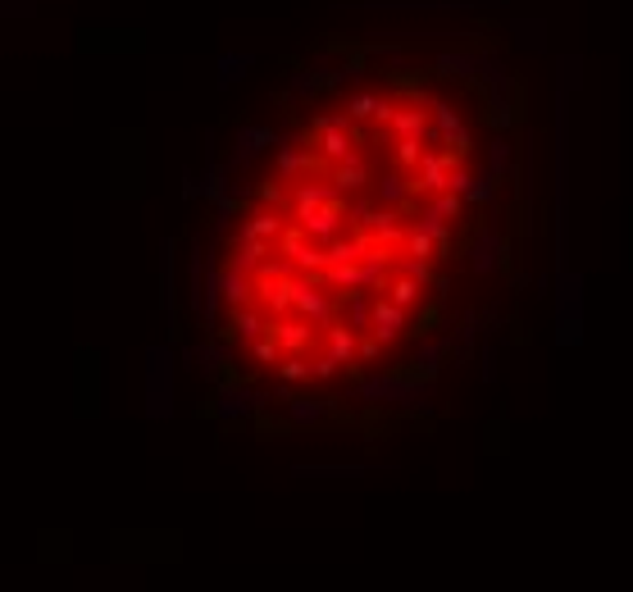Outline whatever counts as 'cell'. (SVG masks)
<instances>
[{
    "label": "cell",
    "mask_w": 633,
    "mask_h": 592,
    "mask_svg": "<svg viewBox=\"0 0 633 592\" xmlns=\"http://www.w3.org/2000/svg\"><path fill=\"white\" fill-rule=\"evenodd\" d=\"M506 165H510V142L497 137L492 150H488V169H492V174H506Z\"/></svg>",
    "instance_id": "obj_8"
},
{
    "label": "cell",
    "mask_w": 633,
    "mask_h": 592,
    "mask_svg": "<svg viewBox=\"0 0 633 592\" xmlns=\"http://www.w3.org/2000/svg\"><path fill=\"white\" fill-rule=\"evenodd\" d=\"M279 142H283V137L273 133V128H242V133H237V146H232V165L242 169V165L256 160L264 146H279Z\"/></svg>",
    "instance_id": "obj_2"
},
{
    "label": "cell",
    "mask_w": 633,
    "mask_h": 592,
    "mask_svg": "<svg viewBox=\"0 0 633 592\" xmlns=\"http://www.w3.org/2000/svg\"><path fill=\"white\" fill-rule=\"evenodd\" d=\"M438 69L447 77H474V73H488V60L483 55H456V51H447V55H438Z\"/></svg>",
    "instance_id": "obj_3"
},
{
    "label": "cell",
    "mask_w": 633,
    "mask_h": 592,
    "mask_svg": "<svg viewBox=\"0 0 633 592\" xmlns=\"http://www.w3.org/2000/svg\"><path fill=\"white\" fill-rule=\"evenodd\" d=\"M424 128H428V101H402L387 124L392 137H419Z\"/></svg>",
    "instance_id": "obj_1"
},
{
    "label": "cell",
    "mask_w": 633,
    "mask_h": 592,
    "mask_svg": "<svg viewBox=\"0 0 633 592\" xmlns=\"http://www.w3.org/2000/svg\"><path fill=\"white\" fill-rule=\"evenodd\" d=\"M320 87H324L320 69H305V73H296V77H292V92H296V96H314Z\"/></svg>",
    "instance_id": "obj_6"
},
{
    "label": "cell",
    "mask_w": 633,
    "mask_h": 592,
    "mask_svg": "<svg viewBox=\"0 0 633 592\" xmlns=\"http://www.w3.org/2000/svg\"><path fill=\"white\" fill-rule=\"evenodd\" d=\"M251 69V55H223L219 60V87H232V77H242Z\"/></svg>",
    "instance_id": "obj_5"
},
{
    "label": "cell",
    "mask_w": 633,
    "mask_h": 592,
    "mask_svg": "<svg viewBox=\"0 0 633 592\" xmlns=\"http://www.w3.org/2000/svg\"><path fill=\"white\" fill-rule=\"evenodd\" d=\"M488 124H497V128H510V101H506L501 92L488 101Z\"/></svg>",
    "instance_id": "obj_7"
},
{
    "label": "cell",
    "mask_w": 633,
    "mask_h": 592,
    "mask_svg": "<svg viewBox=\"0 0 633 592\" xmlns=\"http://www.w3.org/2000/svg\"><path fill=\"white\" fill-rule=\"evenodd\" d=\"M428 118H433L442 133H460V128H465V118H460V109H456L451 101H428Z\"/></svg>",
    "instance_id": "obj_4"
}]
</instances>
